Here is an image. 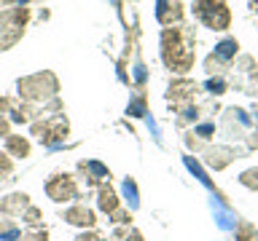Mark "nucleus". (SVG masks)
<instances>
[{
	"instance_id": "2",
	"label": "nucleus",
	"mask_w": 258,
	"mask_h": 241,
	"mask_svg": "<svg viewBox=\"0 0 258 241\" xmlns=\"http://www.w3.org/2000/svg\"><path fill=\"white\" fill-rule=\"evenodd\" d=\"M16 91H19L22 102L43 107L46 102L56 99V94H59V80H56V75L51 70H40V72H32V75H24V78L16 80Z\"/></svg>"
},
{
	"instance_id": "29",
	"label": "nucleus",
	"mask_w": 258,
	"mask_h": 241,
	"mask_svg": "<svg viewBox=\"0 0 258 241\" xmlns=\"http://www.w3.org/2000/svg\"><path fill=\"white\" fill-rule=\"evenodd\" d=\"M14 172V164H11V158L8 156H0V180H3L6 174H11Z\"/></svg>"
},
{
	"instance_id": "6",
	"label": "nucleus",
	"mask_w": 258,
	"mask_h": 241,
	"mask_svg": "<svg viewBox=\"0 0 258 241\" xmlns=\"http://www.w3.org/2000/svg\"><path fill=\"white\" fill-rule=\"evenodd\" d=\"M250 124H253L250 112L234 104V107L223 110L221 115V137L223 140H245L250 134Z\"/></svg>"
},
{
	"instance_id": "9",
	"label": "nucleus",
	"mask_w": 258,
	"mask_h": 241,
	"mask_svg": "<svg viewBox=\"0 0 258 241\" xmlns=\"http://www.w3.org/2000/svg\"><path fill=\"white\" fill-rule=\"evenodd\" d=\"M245 153L239 148H231V145H207L205 148V164L210 169H215V172H221L231 164L234 158H242Z\"/></svg>"
},
{
	"instance_id": "37",
	"label": "nucleus",
	"mask_w": 258,
	"mask_h": 241,
	"mask_svg": "<svg viewBox=\"0 0 258 241\" xmlns=\"http://www.w3.org/2000/svg\"><path fill=\"white\" fill-rule=\"evenodd\" d=\"M110 241H113V238H110Z\"/></svg>"
},
{
	"instance_id": "16",
	"label": "nucleus",
	"mask_w": 258,
	"mask_h": 241,
	"mask_svg": "<svg viewBox=\"0 0 258 241\" xmlns=\"http://www.w3.org/2000/svg\"><path fill=\"white\" fill-rule=\"evenodd\" d=\"M3 148H6V153L11 158H27L30 150H32V145H30L27 137H22V134H8L3 140Z\"/></svg>"
},
{
	"instance_id": "7",
	"label": "nucleus",
	"mask_w": 258,
	"mask_h": 241,
	"mask_svg": "<svg viewBox=\"0 0 258 241\" xmlns=\"http://www.w3.org/2000/svg\"><path fill=\"white\" fill-rule=\"evenodd\" d=\"M237 51H239V43L237 38H223L221 43L215 46V51L205 59V67L210 75H221L223 70L231 67V62L237 59Z\"/></svg>"
},
{
	"instance_id": "32",
	"label": "nucleus",
	"mask_w": 258,
	"mask_h": 241,
	"mask_svg": "<svg viewBox=\"0 0 258 241\" xmlns=\"http://www.w3.org/2000/svg\"><path fill=\"white\" fill-rule=\"evenodd\" d=\"M76 241H100V236L89 230V233H78V236H76Z\"/></svg>"
},
{
	"instance_id": "33",
	"label": "nucleus",
	"mask_w": 258,
	"mask_h": 241,
	"mask_svg": "<svg viewBox=\"0 0 258 241\" xmlns=\"http://www.w3.org/2000/svg\"><path fill=\"white\" fill-rule=\"evenodd\" d=\"M0 3H6V6H27L30 0H0Z\"/></svg>"
},
{
	"instance_id": "13",
	"label": "nucleus",
	"mask_w": 258,
	"mask_h": 241,
	"mask_svg": "<svg viewBox=\"0 0 258 241\" xmlns=\"http://www.w3.org/2000/svg\"><path fill=\"white\" fill-rule=\"evenodd\" d=\"M156 19L164 27H172L183 19V6L180 0H156Z\"/></svg>"
},
{
	"instance_id": "35",
	"label": "nucleus",
	"mask_w": 258,
	"mask_h": 241,
	"mask_svg": "<svg viewBox=\"0 0 258 241\" xmlns=\"http://www.w3.org/2000/svg\"><path fill=\"white\" fill-rule=\"evenodd\" d=\"M250 3H253V8H258V0H250Z\"/></svg>"
},
{
	"instance_id": "3",
	"label": "nucleus",
	"mask_w": 258,
	"mask_h": 241,
	"mask_svg": "<svg viewBox=\"0 0 258 241\" xmlns=\"http://www.w3.org/2000/svg\"><path fill=\"white\" fill-rule=\"evenodd\" d=\"M27 22H30L27 6H11L6 11H0V51H8L11 46L19 43Z\"/></svg>"
},
{
	"instance_id": "25",
	"label": "nucleus",
	"mask_w": 258,
	"mask_h": 241,
	"mask_svg": "<svg viewBox=\"0 0 258 241\" xmlns=\"http://www.w3.org/2000/svg\"><path fill=\"white\" fill-rule=\"evenodd\" d=\"M110 217V222L113 225H116V228H118V225H132V212H129V209H116V212H113V214H108Z\"/></svg>"
},
{
	"instance_id": "26",
	"label": "nucleus",
	"mask_w": 258,
	"mask_h": 241,
	"mask_svg": "<svg viewBox=\"0 0 258 241\" xmlns=\"http://www.w3.org/2000/svg\"><path fill=\"white\" fill-rule=\"evenodd\" d=\"M242 91L258 99V70H253V72H250V75L245 78V83H242Z\"/></svg>"
},
{
	"instance_id": "34",
	"label": "nucleus",
	"mask_w": 258,
	"mask_h": 241,
	"mask_svg": "<svg viewBox=\"0 0 258 241\" xmlns=\"http://www.w3.org/2000/svg\"><path fill=\"white\" fill-rule=\"evenodd\" d=\"M253 120H255V124H258V104H255V107H253Z\"/></svg>"
},
{
	"instance_id": "10",
	"label": "nucleus",
	"mask_w": 258,
	"mask_h": 241,
	"mask_svg": "<svg viewBox=\"0 0 258 241\" xmlns=\"http://www.w3.org/2000/svg\"><path fill=\"white\" fill-rule=\"evenodd\" d=\"M197 91H199V86L194 83V80L177 78V80H172V83H169V88H167V102L175 104V107H185V104L197 102Z\"/></svg>"
},
{
	"instance_id": "8",
	"label": "nucleus",
	"mask_w": 258,
	"mask_h": 241,
	"mask_svg": "<svg viewBox=\"0 0 258 241\" xmlns=\"http://www.w3.org/2000/svg\"><path fill=\"white\" fill-rule=\"evenodd\" d=\"M46 193L56 204H68V201L78 198V182L70 174H51L46 180Z\"/></svg>"
},
{
	"instance_id": "18",
	"label": "nucleus",
	"mask_w": 258,
	"mask_h": 241,
	"mask_svg": "<svg viewBox=\"0 0 258 241\" xmlns=\"http://www.w3.org/2000/svg\"><path fill=\"white\" fill-rule=\"evenodd\" d=\"M22 236V228L16 220H3L0 217V241H19Z\"/></svg>"
},
{
	"instance_id": "12",
	"label": "nucleus",
	"mask_w": 258,
	"mask_h": 241,
	"mask_svg": "<svg viewBox=\"0 0 258 241\" xmlns=\"http://www.w3.org/2000/svg\"><path fill=\"white\" fill-rule=\"evenodd\" d=\"M30 206L27 193H8L6 198H0V217L3 220H19Z\"/></svg>"
},
{
	"instance_id": "23",
	"label": "nucleus",
	"mask_w": 258,
	"mask_h": 241,
	"mask_svg": "<svg viewBox=\"0 0 258 241\" xmlns=\"http://www.w3.org/2000/svg\"><path fill=\"white\" fill-rule=\"evenodd\" d=\"M124 196L129 198V206H132V209L140 206V198H137V182L132 180V177H126V180H124Z\"/></svg>"
},
{
	"instance_id": "21",
	"label": "nucleus",
	"mask_w": 258,
	"mask_h": 241,
	"mask_svg": "<svg viewBox=\"0 0 258 241\" xmlns=\"http://www.w3.org/2000/svg\"><path fill=\"white\" fill-rule=\"evenodd\" d=\"M22 220H24V225H27V228H40V220H43V212H40L38 206H27V212L22 214Z\"/></svg>"
},
{
	"instance_id": "28",
	"label": "nucleus",
	"mask_w": 258,
	"mask_h": 241,
	"mask_svg": "<svg viewBox=\"0 0 258 241\" xmlns=\"http://www.w3.org/2000/svg\"><path fill=\"white\" fill-rule=\"evenodd\" d=\"M129 112H132V115H143V112H145V99H143V94L137 96L135 102H129Z\"/></svg>"
},
{
	"instance_id": "17",
	"label": "nucleus",
	"mask_w": 258,
	"mask_h": 241,
	"mask_svg": "<svg viewBox=\"0 0 258 241\" xmlns=\"http://www.w3.org/2000/svg\"><path fill=\"white\" fill-rule=\"evenodd\" d=\"M213 134H215V120H202V124H197L194 126V132L188 134V137H194L197 142H210L213 140Z\"/></svg>"
},
{
	"instance_id": "22",
	"label": "nucleus",
	"mask_w": 258,
	"mask_h": 241,
	"mask_svg": "<svg viewBox=\"0 0 258 241\" xmlns=\"http://www.w3.org/2000/svg\"><path fill=\"white\" fill-rule=\"evenodd\" d=\"M19 241H48V230L40 225V228H24Z\"/></svg>"
},
{
	"instance_id": "24",
	"label": "nucleus",
	"mask_w": 258,
	"mask_h": 241,
	"mask_svg": "<svg viewBox=\"0 0 258 241\" xmlns=\"http://www.w3.org/2000/svg\"><path fill=\"white\" fill-rule=\"evenodd\" d=\"M239 182L245 185V188H250V190H258V166L247 169V172H242V174H239Z\"/></svg>"
},
{
	"instance_id": "27",
	"label": "nucleus",
	"mask_w": 258,
	"mask_h": 241,
	"mask_svg": "<svg viewBox=\"0 0 258 241\" xmlns=\"http://www.w3.org/2000/svg\"><path fill=\"white\" fill-rule=\"evenodd\" d=\"M258 236L255 228L250 222H239V228H237V241H253Z\"/></svg>"
},
{
	"instance_id": "19",
	"label": "nucleus",
	"mask_w": 258,
	"mask_h": 241,
	"mask_svg": "<svg viewBox=\"0 0 258 241\" xmlns=\"http://www.w3.org/2000/svg\"><path fill=\"white\" fill-rule=\"evenodd\" d=\"M113 241H143V233L132 225H118L113 230Z\"/></svg>"
},
{
	"instance_id": "31",
	"label": "nucleus",
	"mask_w": 258,
	"mask_h": 241,
	"mask_svg": "<svg viewBox=\"0 0 258 241\" xmlns=\"http://www.w3.org/2000/svg\"><path fill=\"white\" fill-rule=\"evenodd\" d=\"M245 145H247V150H258V129L245 137Z\"/></svg>"
},
{
	"instance_id": "1",
	"label": "nucleus",
	"mask_w": 258,
	"mask_h": 241,
	"mask_svg": "<svg viewBox=\"0 0 258 241\" xmlns=\"http://www.w3.org/2000/svg\"><path fill=\"white\" fill-rule=\"evenodd\" d=\"M197 35L185 24H175V27L161 30V59L169 70L175 72H188L197 59Z\"/></svg>"
},
{
	"instance_id": "5",
	"label": "nucleus",
	"mask_w": 258,
	"mask_h": 241,
	"mask_svg": "<svg viewBox=\"0 0 258 241\" xmlns=\"http://www.w3.org/2000/svg\"><path fill=\"white\" fill-rule=\"evenodd\" d=\"M194 16L210 30H226L231 24L226 0H194Z\"/></svg>"
},
{
	"instance_id": "20",
	"label": "nucleus",
	"mask_w": 258,
	"mask_h": 241,
	"mask_svg": "<svg viewBox=\"0 0 258 241\" xmlns=\"http://www.w3.org/2000/svg\"><path fill=\"white\" fill-rule=\"evenodd\" d=\"M205 88L213 96H221V94H226V88H229V80H226L223 75H215V78H210L207 83H205Z\"/></svg>"
},
{
	"instance_id": "15",
	"label": "nucleus",
	"mask_w": 258,
	"mask_h": 241,
	"mask_svg": "<svg viewBox=\"0 0 258 241\" xmlns=\"http://www.w3.org/2000/svg\"><path fill=\"white\" fill-rule=\"evenodd\" d=\"M97 206H100L105 214H113V212H116V209L121 206L118 193L113 190L110 182H105V185H100V188H97Z\"/></svg>"
},
{
	"instance_id": "4",
	"label": "nucleus",
	"mask_w": 258,
	"mask_h": 241,
	"mask_svg": "<svg viewBox=\"0 0 258 241\" xmlns=\"http://www.w3.org/2000/svg\"><path fill=\"white\" fill-rule=\"evenodd\" d=\"M30 132L35 134L38 142H43L46 148H54L68 140V132H70V124H68V115L62 112H51V115H40L30 124Z\"/></svg>"
},
{
	"instance_id": "14",
	"label": "nucleus",
	"mask_w": 258,
	"mask_h": 241,
	"mask_svg": "<svg viewBox=\"0 0 258 241\" xmlns=\"http://www.w3.org/2000/svg\"><path fill=\"white\" fill-rule=\"evenodd\" d=\"M62 217H64L70 225H78V228H94V222H97L94 212H92L86 204H73L70 209H64Z\"/></svg>"
},
{
	"instance_id": "30",
	"label": "nucleus",
	"mask_w": 258,
	"mask_h": 241,
	"mask_svg": "<svg viewBox=\"0 0 258 241\" xmlns=\"http://www.w3.org/2000/svg\"><path fill=\"white\" fill-rule=\"evenodd\" d=\"M8 134H11V120H8V115H0V137L6 140Z\"/></svg>"
},
{
	"instance_id": "36",
	"label": "nucleus",
	"mask_w": 258,
	"mask_h": 241,
	"mask_svg": "<svg viewBox=\"0 0 258 241\" xmlns=\"http://www.w3.org/2000/svg\"><path fill=\"white\" fill-rule=\"evenodd\" d=\"M253 241H258V236H255V238H253Z\"/></svg>"
},
{
	"instance_id": "11",
	"label": "nucleus",
	"mask_w": 258,
	"mask_h": 241,
	"mask_svg": "<svg viewBox=\"0 0 258 241\" xmlns=\"http://www.w3.org/2000/svg\"><path fill=\"white\" fill-rule=\"evenodd\" d=\"M78 174H81V180H84L86 188H100V185L110 182L108 166H102L100 161H81V164H78Z\"/></svg>"
}]
</instances>
